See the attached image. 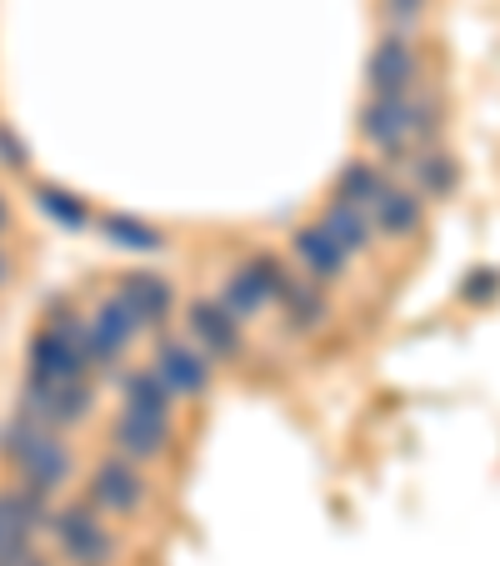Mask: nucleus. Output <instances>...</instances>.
<instances>
[{"label": "nucleus", "mask_w": 500, "mask_h": 566, "mask_svg": "<svg viewBox=\"0 0 500 566\" xmlns=\"http://www.w3.org/2000/svg\"><path fill=\"white\" fill-rule=\"evenodd\" d=\"M31 552V536L15 526V516H11V506H6V496H0V566H11V562H21V556Z\"/></svg>", "instance_id": "25"}, {"label": "nucleus", "mask_w": 500, "mask_h": 566, "mask_svg": "<svg viewBox=\"0 0 500 566\" xmlns=\"http://www.w3.org/2000/svg\"><path fill=\"white\" fill-rule=\"evenodd\" d=\"M460 296H466L470 306H486V301H496L500 296V271H490V266L470 271V276L460 281Z\"/></svg>", "instance_id": "26"}, {"label": "nucleus", "mask_w": 500, "mask_h": 566, "mask_svg": "<svg viewBox=\"0 0 500 566\" xmlns=\"http://www.w3.org/2000/svg\"><path fill=\"white\" fill-rule=\"evenodd\" d=\"M415 75H421V61H415L411 35L385 31L381 41H375L371 61H365V91H371V96L405 101V96H415Z\"/></svg>", "instance_id": "3"}, {"label": "nucleus", "mask_w": 500, "mask_h": 566, "mask_svg": "<svg viewBox=\"0 0 500 566\" xmlns=\"http://www.w3.org/2000/svg\"><path fill=\"white\" fill-rule=\"evenodd\" d=\"M156 376L171 386L175 396H201L205 386H211V356L191 342H171V336H166V342L156 346Z\"/></svg>", "instance_id": "8"}, {"label": "nucleus", "mask_w": 500, "mask_h": 566, "mask_svg": "<svg viewBox=\"0 0 500 566\" xmlns=\"http://www.w3.org/2000/svg\"><path fill=\"white\" fill-rule=\"evenodd\" d=\"M116 291L130 301V311L140 316V326H166V316H171V306H175L171 281L156 276V271H130Z\"/></svg>", "instance_id": "13"}, {"label": "nucleus", "mask_w": 500, "mask_h": 566, "mask_svg": "<svg viewBox=\"0 0 500 566\" xmlns=\"http://www.w3.org/2000/svg\"><path fill=\"white\" fill-rule=\"evenodd\" d=\"M91 321H96V326L110 336V342L120 346V352H126V346L140 336V316H136V311H130V301L120 296V291H110V296L96 306V316H91Z\"/></svg>", "instance_id": "19"}, {"label": "nucleus", "mask_w": 500, "mask_h": 566, "mask_svg": "<svg viewBox=\"0 0 500 566\" xmlns=\"http://www.w3.org/2000/svg\"><path fill=\"white\" fill-rule=\"evenodd\" d=\"M320 226H326L330 235H336V241H341L345 251H365L371 247V216L361 211V206H345V201H330L326 206V216H320Z\"/></svg>", "instance_id": "18"}, {"label": "nucleus", "mask_w": 500, "mask_h": 566, "mask_svg": "<svg viewBox=\"0 0 500 566\" xmlns=\"http://www.w3.org/2000/svg\"><path fill=\"white\" fill-rule=\"evenodd\" d=\"M361 136L375 150H385V160H405L411 156V96L391 101V96H371L361 111Z\"/></svg>", "instance_id": "6"}, {"label": "nucleus", "mask_w": 500, "mask_h": 566, "mask_svg": "<svg viewBox=\"0 0 500 566\" xmlns=\"http://www.w3.org/2000/svg\"><path fill=\"white\" fill-rule=\"evenodd\" d=\"M35 206H41L55 226H65V231H86L91 226V211L75 201L71 191H61V186H35Z\"/></svg>", "instance_id": "23"}, {"label": "nucleus", "mask_w": 500, "mask_h": 566, "mask_svg": "<svg viewBox=\"0 0 500 566\" xmlns=\"http://www.w3.org/2000/svg\"><path fill=\"white\" fill-rule=\"evenodd\" d=\"M0 160H6V166H21V160H25V146L15 140L11 126H0Z\"/></svg>", "instance_id": "28"}, {"label": "nucleus", "mask_w": 500, "mask_h": 566, "mask_svg": "<svg viewBox=\"0 0 500 566\" xmlns=\"http://www.w3.org/2000/svg\"><path fill=\"white\" fill-rule=\"evenodd\" d=\"M91 407H96V391H91V381H35V376H25L21 386V417H31L41 431H65L75 427V421H86Z\"/></svg>", "instance_id": "1"}, {"label": "nucleus", "mask_w": 500, "mask_h": 566, "mask_svg": "<svg viewBox=\"0 0 500 566\" xmlns=\"http://www.w3.org/2000/svg\"><path fill=\"white\" fill-rule=\"evenodd\" d=\"M411 171H415V186H421V196H450V191H456V181H460L456 160H450L446 150H421Z\"/></svg>", "instance_id": "20"}, {"label": "nucleus", "mask_w": 500, "mask_h": 566, "mask_svg": "<svg viewBox=\"0 0 500 566\" xmlns=\"http://www.w3.org/2000/svg\"><path fill=\"white\" fill-rule=\"evenodd\" d=\"M110 437H116V447H120L126 461H156L160 451L171 447V421L146 417V411H120L116 427H110Z\"/></svg>", "instance_id": "9"}, {"label": "nucleus", "mask_w": 500, "mask_h": 566, "mask_svg": "<svg viewBox=\"0 0 500 566\" xmlns=\"http://www.w3.org/2000/svg\"><path fill=\"white\" fill-rule=\"evenodd\" d=\"M290 247H296V256H300V266L310 271L316 281H336V276H345V261H351V251L336 241V235L326 231V226H300L296 235H290Z\"/></svg>", "instance_id": "12"}, {"label": "nucleus", "mask_w": 500, "mask_h": 566, "mask_svg": "<svg viewBox=\"0 0 500 566\" xmlns=\"http://www.w3.org/2000/svg\"><path fill=\"white\" fill-rule=\"evenodd\" d=\"M91 502L116 512V516H130V512H140V502H146V481H140V471L130 467L126 457H106L96 471H91Z\"/></svg>", "instance_id": "7"}, {"label": "nucleus", "mask_w": 500, "mask_h": 566, "mask_svg": "<svg viewBox=\"0 0 500 566\" xmlns=\"http://www.w3.org/2000/svg\"><path fill=\"white\" fill-rule=\"evenodd\" d=\"M11 566H51V562H45V556H35V552H25L21 562H11Z\"/></svg>", "instance_id": "29"}, {"label": "nucleus", "mask_w": 500, "mask_h": 566, "mask_svg": "<svg viewBox=\"0 0 500 566\" xmlns=\"http://www.w3.org/2000/svg\"><path fill=\"white\" fill-rule=\"evenodd\" d=\"M100 235L120 251H160V231L146 221H136V216H106V221H100Z\"/></svg>", "instance_id": "21"}, {"label": "nucleus", "mask_w": 500, "mask_h": 566, "mask_svg": "<svg viewBox=\"0 0 500 566\" xmlns=\"http://www.w3.org/2000/svg\"><path fill=\"white\" fill-rule=\"evenodd\" d=\"M185 321H191V336L205 356H235L241 352V321H235L221 301H191Z\"/></svg>", "instance_id": "10"}, {"label": "nucleus", "mask_w": 500, "mask_h": 566, "mask_svg": "<svg viewBox=\"0 0 500 566\" xmlns=\"http://www.w3.org/2000/svg\"><path fill=\"white\" fill-rule=\"evenodd\" d=\"M371 216L385 235H415L421 221H426V206H421V191H411V186H385V196L375 201Z\"/></svg>", "instance_id": "15"}, {"label": "nucleus", "mask_w": 500, "mask_h": 566, "mask_svg": "<svg viewBox=\"0 0 500 566\" xmlns=\"http://www.w3.org/2000/svg\"><path fill=\"white\" fill-rule=\"evenodd\" d=\"M280 286H286V271H280L276 256H245L241 266L225 276V291H221V306L231 311L235 321H251L266 301L280 296Z\"/></svg>", "instance_id": "4"}, {"label": "nucleus", "mask_w": 500, "mask_h": 566, "mask_svg": "<svg viewBox=\"0 0 500 566\" xmlns=\"http://www.w3.org/2000/svg\"><path fill=\"white\" fill-rule=\"evenodd\" d=\"M31 376L35 381H55V386L61 381H86L91 361L65 326H45V332L31 336Z\"/></svg>", "instance_id": "5"}, {"label": "nucleus", "mask_w": 500, "mask_h": 566, "mask_svg": "<svg viewBox=\"0 0 500 566\" xmlns=\"http://www.w3.org/2000/svg\"><path fill=\"white\" fill-rule=\"evenodd\" d=\"M71 447H65L55 431H45L41 441H35L31 451H25V461H21V476H25V486L31 492H41V496H51V492H61L65 481H71Z\"/></svg>", "instance_id": "11"}, {"label": "nucleus", "mask_w": 500, "mask_h": 566, "mask_svg": "<svg viewBox=\"0 0 500 566\" xmlns=\"http://www.w3.org/2000/svg\"><path fill=\"white\" fill-rule=\"evenodd\" d=\"M381 196H385V176H381V166H371V160H351L341 171V181H336V201L361 206V211H375Z\"/></svg>", "instance_id": "17"}, {"label": "nucleus", "mask_w": 500, "mask_h": 566, "mask_svg": "<svg viewBox=\"0 0 500 566\" xmlns=\"http://www.w3.org/2000/svg\"><path fill=\"white\" fill-rule=\"evenodd\" d=\"M0 281H6V261H0Z\"/></svg>", "instance_id": "31"}, {"label": "nucleus", "mask_w": 500, "mask_h": 566, "mask_svg": "<svg viewBox=\"0 0 500 566\" xmlns=\"http://www.w3.org/2000/svg\"><path fill=\"white\" fill-rule=\"evenodd\" d=\"M51 536L71 566H106L110 556H116V536H110V526L100 522L91 506H65V512H55Z\"/></svg>", "instance_id": "2"}, {"label": "nucleus", "mask_w": 500, "mask_h": 566, "mask_svg": "<svg viewBox=\"0 0 500 566\" xmlns=\"http://www.w3.org/2000/svg\"><path fill=\"white\" fill-rule=\"evenodd\" d=\"M421 11H426V0H385V15L395 21V31H411Z\"/></svg>", "instance_id": "27"}, {"label": "nucleus", "mask_w": 500, "mask_h": 566, "mask_svg": "<svg viewBox=\"0 0 500 566\" xmlns=\"http://www.w3.org/2000/svg\"><path fill=\"white\" fill-rule=\"evenodd\" d=\"M6 506H11L15 526H21L25 536H35V532H51V522H55V512H51V496L31 492V486H21V492H6Z\"/></svg>", "instance_id": "22"}, {"label": "nucleus", "mask_w": 500, "mask_h": 566, "mask_svg": "<svg viewBox=\"0 0 500 566\" xmlns=\"http://www.w3.org/2000/svg\"><path fill=\"white\" fill-rule=\"evenodd\" d=\"M41 437H45V431L35 427L31 417H21V411H15V417L6 421V427H0V451H6V457H11L15 467H21V461H25V451H31Z\"/></svg>", "instance_id": "24"}, {"label": "nucleus", "mask_w": 500, "mask_h": 566, "mask_svg": "<svg viewBox=\"0 0 500 566\" xmlns=\"http://www.w3.org/2000/svg\"><path fill=\"white\" fill-rule=\"evenodd\" d=\"M116 386L126 396V411H146V417H166L171 421V386L156 376V366H140V371H116Z\"/></svg>", "instance_id": "14"}, {"label": "nucleus", "mask_w": 500, "mask_h": 566, "mask_svg": "<svg viewBox=\"0 0 500 566\" xmlns=\"http://www.w3.org/2000/svg\"><path fill=\"white\" fill-rule=\"evenodd\" d=\"M0 231H6V201H0Z\"/></svg>", "instance_id": "30"}, {"label": "nucleus", "mask_w": 500, "mask_h": 566, "mask_svg": "<svg viewBox=\"0 0 500 566\" xmlns=\"http://www.w3.org/2000/svg\"><path fill=\"white\" fill-rule=\"evenodd\" d=\"M276 301H280V311H286L290 332H316V326H326V316H330L320 286H306V281H290L286 276V286H280Z\"/></svg>", "instance_id": "16"}]
</instances>
